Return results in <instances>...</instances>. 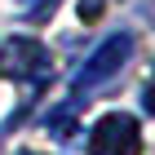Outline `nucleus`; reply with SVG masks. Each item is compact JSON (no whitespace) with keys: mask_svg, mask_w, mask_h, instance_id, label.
<instances>
[{"mask_svg":"<svg viewBox=\"0 0 155 155\" xmlns=\"http://www.w3.org/2000/svg\"><path fill=\"white\" fill-rule=\"evenodd\" d=\"M18 155H36V151H18Z\"/></svg>","mask_w":155,"mask_h":155,"instance_id":"8","label":"nucleus"},{"mask_svg":"<svg viewBox=\"0 0 155 155\" xmlns=\"http://www.w3.org/2000/svg\"><path fill=\"white\" fill-rule=\"evenodd\" d=\"M107 9V0H80V22H97Z\"/></svg>","mask_w":155,"mask_h":155,"instance_id":"6","label":"nucleus"},{"mask_svg":"<svg viewBox=\"0 0 155 155\" xmlns=\"http://www.w3.org/2000/svg\"><path fill=\"white\" fill-rule=\"evenodd\" d=\"M0 71L9 80L27 84V89H40V84L53 75V62H49V49L31 36H13L0 45Z\"/></svg>","mask_w":155,"mask_h":155,"instance_id":"2","label":"nucleus"},{"mask_svg":"<svg viewBox=\"0 0 155 155\" xmlns=\"http://www.w3.org/2000/svg\"><path fill=\"white\" fill-rule=\"evenodd\" d=\"M13 5H18L22 18H31V22H49L53 9H58V0H13Z\"/></svg>","mask_w":155,"mask_h":155,"instance_id":"5","label":"nucleus"},{"mask_svg":"<svg viewBox=\"0 0 155 155\" xmlns=\"http://www.w3.org/2000/svg\"><path fill=\"white\" fill-rule=\"evenodd\" d=\"M75 107H80L75 97L62 102V107H53V111L45 115V129L53 133V137H71V133H75Z\"/></svg>","mask_w":155,"mask_h":155,"instance_id":"4","label":"nucleus"},{"mask_svg":"<svg viewBox=\"0 0 155 155\" xmlns=\"http://www.w3.org/2000/svg\"><path fill=\"white\" fill-rule=\"evenodd\" d=\"M129 53H133V36L129 31L107 36L89 58H84V67L75 71V102H89L93 93H102V89L120 75V67L129 62Z\"/></svg>","mask_w":155,"mask_h":155,"instance_id":"1","label":"nucleus"},{"mask_svg":"<svg viewBox=\"0 0 155 155\" xmlns=\"http://www.w3.org/2000/svg\"><path fill=\"white\" fill-rule=\"evenodd\" d=\"M142 107L155 111V75H151V84H146V93H142Z\"/></svg>","mask_w":155,"mask_h":155,"instance_id":"7","label":"nucleus"},{"mask_svg":"<svg viewBox=\"0 0 155 155\" xmlns=\"http://www.w3.org/2000/svg\"><path fill=\"white\" fill-rule=\"evenodd\" d=\"M89 155H142V124L129 111H107L89 129Z\"/></svg>","mask_w":155,"mask_h":155,"instance_id":"3","label":"nucleus"}]
</instances>
